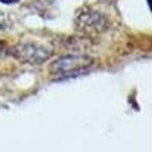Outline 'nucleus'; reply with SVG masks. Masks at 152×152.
<instances>
[{"instance_id": "obj_2", "label": "nucleus", "mask_w": 152, "mask_h": 152, "mask_svg": "<svg viewBox=\"0 0 152 152\" xmlns=\"http://www.w3.org/2000/svg\"><path fill=\"white\" fill-rule=\"evenodd\" d=\"M108 26L107 17L96 9L85 8L78 12L76 15V29L82 32L84 35H97L102 31H105Z\"/></svg>"}, {"instance_id": "obj_1", "label": "nucleus", "mask_w": 152, "mask_h": 152, "mask_svg": "<svg viewBox=\"0 0 152 152\" xmlns=\"http://www.w3.org/2000/svg\"><path fill=\"white\" fill-rule=\"evenodd\" d=\"M93 66V59L85 55H64L50 64V73L56 79H66L81 75Z\"/></svg>"}, {"instance_id": "obj_3", "label": "nucleus", "mask_w": 152, "mask_h": 152, "mask_svg": "<svg viewBox=\"0 0 152 152\" xmlns=\"http://www.w3.org/2000/svg\"><path fill=\"white\" fill-rule=\"evenodd\" d=\"M15 56L23 61V62H29V64H41L47 58H50L52 50L38 46L35 43H20L18 46H15L14 50Z\"/></svg>"}, {"instance_id": "obj_5", "label": "nucleus", "mask_w": 152, "mask_h": 152, "mask_svg": "<svg viewBox=\"0 0 152 152\" xmlns=\"http://www.w3.org/2000/svg\"><path fill=\"white\" fill-rule=\"evenodd\" d=\"M2 3H5V5H12V3H17V2H20V0H0Z\"/></svg>"}, {"instance_id": "obj_4", "label": "nucleus", "mask_w": 152, "mask_h": 152, "mask_svg": "<svg viewBox=\"0 0 152 152\" xmlns=\"http://www.w3.org/2000/svg\"><path fill=\"white\" fill-rule=\"evenodd\" d=\"M5 26H6V17L3 14H0V31H2Z\"/></svg>"}]
</instances>
